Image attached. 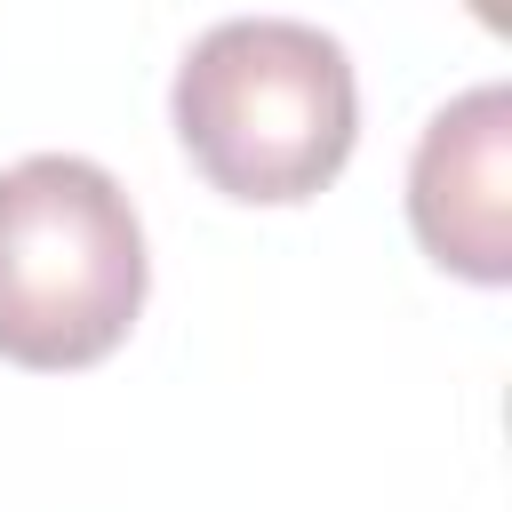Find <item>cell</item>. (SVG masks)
<instances>
[{"instance_id": "6da1fadb", "label": "cell", "mask_w": 512, "mask_h": 512, "mask_svg": "<svg viewBox=\"0 0 512 512\" xmlns=\"http://www.w3.org/2000/svg\"><path fill=\"white\" fill-rule=\"evenodd\" d=\"M176 144L192 168L248 208H296L352 160L360 88L336 32L296 16H224L208 24L168 88Z\"/></svg>"}, {"instance_id": "7a4b0ae2", "label": "cell", "mask_w": 512, "mask_h": 512, "mask_svg": "<svg viewBox=\"0 0 512 512\" xmlns=\"http://www.w3.org/2000/svg\"><path fill=\"white\" fill-rule=\"evenodd\" d=\"M144 224L120 176L80 152L0 168V360L64 376L128 344L144 312Z\"/></svg>"}, {"instance_id": "3957f363", "label": "cell", "mask_w": 512, "mask_h": 512, "mask_svg": "<svg viewBox=\"0 0 512 512\" xmlns=\"http://www.w3.org/2000/svg\"><path fill=\"white\" fill-rule=\"evenodd\" d=\"M408 224L440 272L480 288L512 280V96L496 80L424 120L408 160Z\"/></svg>"}]
</instances>
